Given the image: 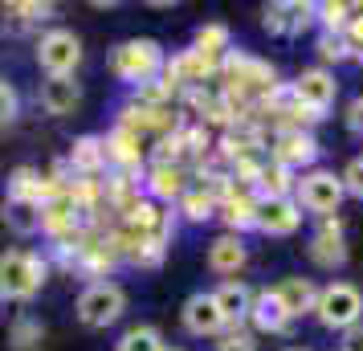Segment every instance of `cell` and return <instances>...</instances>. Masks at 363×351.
I'll use <instances>...</instances> for the list:
<instances>
[{"label": "cell", "mask_w": 363, "mask_h": 351, "mask_svg": "<svg viewBox=\"0 0 363 351\" xmlns=\"http://www.w3.org/2000/svg\"><path fill=\"white\" fill-rule=\"evenodd\" d=\"M249 323H253V331H262V335H286V331H290V323H294V318L286 315V306L278 302V294H274V286H265V290H253Z\"/></svg>", "instance_id": "obj_16"}, {"label": "cell", "mask_w": 363, "mask_h": 351, "mask_svg": "<svg viewBox=\"0 0 363 351\" xmlns=\"http://www.w3.org/2000/svg\"><path fill=\"white\" fill-rule=\"evenodd\" d=\"M318 57H323V62H347V57H351L347 37L343 33H323L318 37Z\"/></svg>", "instance_id": "obj_27"}, {"label": "cell", "mask_w": 363, "mask_h": 351, "mask_svg": "<svg viewBox=\"0 0 363 351\" xmlns=\"http://www.w3.org/2000/svg\"><path fill=\"white\" fill-rule=\"evenodd\" d=\"M127 311V290L111 278H94V282L82 286V294L74 302V315L82 327L90 331H106V327H115L118 318Z\"/></svg>", "instance_id": "obj_3"}, {"label": "cell", "mask_w": 363, "mask_h": 351, "mask_svg": "<svg viewBox=\"0 0 363 351\" xmlns=\"http://www.w3.org/2000/svg\"><path fill=\"white\" fill-rule=\"evenodd\" d=\"M50 282V262L33 250L0 253V302H33Z\"/></svg>", "instance_id": "obj_2"}, {"label": "cell", "mask_w": 363, "mask_h": 351, "mask_svg": "<svg viewBox=\"0 0 363 351\" xmlns=\"http://www.w3.org/2000/svg\"><path fill=\"white\" fill-rule=\"evenodd\" d=\"M164 351H184V347H164Z\"/></svg>", "instance_id": "obj_35"}, {"label": "cell", "mask_w": 363, "mask_h": 351, "mask_svg": "<svg viewBox=\"0 0 363 351\" xmlns=\"http://www.w3.org/2000/svg\"><path fill=\"white\" fill-rule=\"evenodd\" d=\"M274 294H278V302L286 306V315H290V318H302V315H314L318 286H314L311 278H298V274H290V278H281V282L274 286Z\"/></svg>", "instance_id": "obj_18"}, {"label": "cell", "mask_w": 363, "mask_h": 351, "mask_svg": "<svg viewBox=\"0 0 363 351\" xmlns=\"http://www.w3.org/2000/svg\"><path fill=\"white\" fill-rule=\"evenodd\" d=\"M355 57H359V62H363V50H359V53H355Z\"/></svg>", "instance_id": "obj_36"}, {"label": "cell", "mask_w": 363, "mask_h": 351, "mask_svg": "<svg viewBox=\"0 0 363 351\" xmlns=\"http://www.w3.org/2000/svg\"><path fill=\"white\" fill-rule=\"evenodd\" d=\"M17 115H21V94H17V86L9 82V78H0V127H4V123H13Z\"/></svg>", "instance_id": "obj_28"}, {"label": "cell", "mask_w": 363, "mask_h": 351, "mask_svg": "<svg viewBox=\"0 0 363 351\" xmlns=\"http://www.w3.org/2000/svg\"><path fill=\"white\" fill-rule=\"evenodd\" d=\"M9 343H13V351H37L45 343V323L29 311H17L9 323Z\"/></svg>", "instance_id": "obj_23"}, {"label": "cell", "mask_w": 363, "mask_h": 351, "mask_svg": "<svg viewBox=\"0 0 363 351\" xmlns=\"http://www.w3.org/2000/svg\"><path fill=\"white\" fill-rule=\"evenodd\" d=\"M290 94L298 99L302 111H311L314 118H323L330 106H335V99H339V78H335V69H327V66H311L290 82Z\"/></svg>", "instance_id": "obj_7"}, {"label": "cell", "mask_w": 363, "mask_h": 351, "mask_svg": "<svg viewBox=\"0 0 363 351\" xmlns=\"http://www.w3.org/2000/svg\"><path fill=\"white\" fill-rule=\"evenodd\" d=\"M286 351H306V347H286Z\"/></svg>", "instance_id": "obj_34"}, {"label": "cell", "mask_w": 363, "mask_h": 351, "mask_svg": "<svg viewBox=\"0 0 363 351\" xmlns=\"http://www.w3.org/2000/svg\"><path fill=\"white\" fill-rule=\"evenodd\" d=\"M0 221H4V229L17 237H37L41 233V204L37 201H13V196H4L0 204Z\"/></svg>", "instance_id": "obj_20"}, {"label": "cell", "mask_w": 363, "mask_h": 351, "mask_svg": "<svg viewBox=\"0 0 363 351\" xmlns=\"http://www.w3.org/2000/svg\"><path fill=\"white\" fill-rule=\"evenodd\" d=\"M4 13H9V17H17L21 25H41V21H50V17H53L50 4H9Z\"/></svg>", "instance_id": "obj_29"}, {"label": "cell", "mask_w": 363, "mask_h": 351, "mask_svg": "<svg viewBox=\"0 0 363 351\" xmlns=\"http://www.w3.org/2000/svg\"><path fill=\"white\" fill-rule=\"evenodd\" d=\"M355 17V4H343V0H323L314 4V21L323 25V33H343Z\"/></svg>", "instance_id": "obj_26"}, {"label": "cell", "mask_w": 363, "mask_h": 351, "mask_svg": "<svg viewBox=\"0 0 363 351\" xmlns=\"http://www.w3.org/2000/svg\"><path fill=\"white\" fill-rule=\"evenodd\" d=\"M220 351H257V343H253V335L245 327H229L220 335Z\"/></svg>", "instance_id": "obj_31"}, {"label": "cell", "mask_w": 363, "mask_h": 351, "mask_svg": "<svg viewBox=\"0 0 363 351\" xmlns=\"http://www.w3.org/2000/svg\"><path fill=\"white\" fill-rule=\"evenodd\" d=\"M33 57L37 66L45 69V78H78V66H82V37L74 33V29H62V25H53L45 33L37 37L33 45Z\"/></svg>", "instance_id": "obj_4"}, {"label": "cell", "mask_w": 363, "mask_h": 351, "mask_svg": "<svg viewBox=\"0 0 363 351\" xmlns=\"http://www.w3.org/2000/svg\"><path fill=\"white\" fill-rule=\"evenodd\" d=\"M314 318L327 327V331H351L355 323H363V290L355 282H327L318 286V299H314Z\"/></svg>", "instance_id": "obj_6"}, {"label": "cell", "mask_w": 363, "mask_h": 351, "mask_svg": "<svg viewBox=\"0 0 363 351\" xmlns=\"http://www.w3.org/2000/svg\"><path fill=\"white\" fill-rule=\"evenodd\" d=\"M302 208H298L294 196H257V217H253V229L265 237H294L302 229Z\"/></svg>", "instance_id": "obj_9"}, {"label": "cell", "mask_w": 363, "mask_h": 351, "mask_svg": "<svg viewBox=\"0 0 363 351\" xmlns=\"http://www.w3.org/2000/svg\"><path fill=\"white\" fill-rule=\"evenodd\" d=\"M37 102H41L45 115L66 118L82 106V82L78 78H45V82L37 86Z\"/></svg>", "instance_id": "obj_15"}, {"label": "cell", "mask_w": 363, "mask_h": 351, "mask_svg": "<svg viewBox=\"0 0 363 351\" xmlns=\"http://www.w3.org/2000/svg\"><path fill=\"white\" fill-rule=\"evenodd\" d=\"M339 180H343V192H347V196L363 201V155H355V160H351V164L339 172Z\"/></svg>", "instance_id": "obj_30"}, {"label": "cell", "mask_w": 363, "mask_h": 351, "mask_svg": "<svg viewBox=\"0 0 363 351\" xmlns=\"http://www.w3.org/2000/svg\"><path fill=\"white\" fill-rule=\"evenodd\" d=\"M143 192H147V201L164 204V208L180 204V196L188 192V172H184V164H164V160H155V164L147 167Z\"/></svg>", "instance_id": "obj_13"}, {"label": "cell", "mask_w": 363, "mask_h": 351, "mask_svg": "<svg viewBox=\"0 0 363 351\" xmlns=\"http://www.w3.org/2000/svg\"><path fill=\"white\" fill-rule=\"evenodd\" d=\"M343 127L355 139H363V94H355V99L347 102V111H343Z\"/></svg>", "instance_id": "obj_32"}, {"label": "cell", "mask_w": 363, "mask_h": 351, "mask_svg": "<svg viewBox=\"0 0 363 351\" xmlns=\"http://www.w3.org/2000/svg\"><path fill=\"white\" fill-rule=\"evenodd\" d=\"M339 351H363V323H355L351 331H343V343Z\"/></svg>", "instance_id": "obj_33"}, {"label": "cell", "mask_w": 363, "mask_h": 351, "mask_svg": "<svg viewBox=\"0 0 363 351\" xmlns=\"http://www.w3.org/2000/svg\"><path fill=\"white\" fill-rule=\"evenodd\" d=\"M164 335H160V327H151V323H135V327H127V331L118 335L115 351H164Z\"/></svg>", "instance_id": "obj_25"}, {"label": "cell", "mask_w": 363, "mask_h": 351, "mask_svg": "<svg viewBox=\"0 0 363 351\" xmlns=\"http://www.w3.org/2000/svg\"><path fill=\"white\" fill-rule=\"evenodd\" d=\"M216 217H225V225H229V233H245V229H253V217H257V196L253 192H245V188H229V196L220 201V208H216Z\"/></svg>", "instance_id": "obj_19"}, {"label": "cell", "mask_w": 363, "mask_h": 351, "mask_svg": "<svg viewBox=\"0 0 363 351\" xmlns=\"http://www.w3.org/2000/svg\"><path fill=\"white\" fill-rule=\"evenodd\" d=\"M314 25V4H294V0H278L262 9V29L269 37H298Z\"/></svg>", "instance_id": "obj_12"}, {"label": "cell", "mask_w": 363, "mask_h": 351, "mask_svg": "<svg viewBox=\"0 0 363 351\" xmlns=\"http://www.w3.org/2000/svg\"><path fill=\"white\" fill-rule=\"evenodd\" d=\"M245 262H249L245 237L220 233V237H213V241H208V269H213L220 282H229V278H241Z\"/></svg>", "instance_id": "obj_14"}, {"label": "cell", "mask_w": 363, "mask_h": 351, "mask_svg": "<svg viewBox=\"0 0 363 351\" xmlns=\"http://www.w3.org/2000/svg\"><path fill=\"white\" fill-rule=\"evenodd\" d=\"M294 184H298V176L290 172V167H281V164H262V176H257V196H294Z\"/></svg>", "instance_id": "obj_24"}, {"label": "cell", "mask_w": 363, "mask_h": 351, "mask_svg": "<svg viewBox=\"0 0 363 351\" xmlns=\"http://www.w3.org/2000/svg\"><path fill=\"white\" fill-rule=\"evenodd\" d=\"M66 164L74 167L78 176H99L102 167H106V143H102V135H82V139H74Z\"/></svg>", "instance_id": "obj_22"}, {"label": "cell", "mask_w": 363, "mask_h": 351, "mask_svg": "<svg viewBox=\"0 0 363 351\" xmlns=\"http://www.w3.org/2000/svg\"><path fill=\"white\" fill-rule=\"evenodd\" d=\"M164 66H167V53L155 37H127L111 50V74L131 90L155 82L164 74Z\"/></svg>", "instance_id": "obj_1"}, {"label": "cell", "mask_w": 363, "mask_h": 351, "mask_svg": "<svg viewBox=\"0 0 363 351\" xmlns=\"http://www.w3.org/2000/svg\"><path fill=\"white\" fill-rule=\"evenodd\" d=\"M294 201L302 213H311V217H339V208H343L347 192H343V180H339V172H330V167H311V172H302L294 184Z\"/></svg>", "instance_id": "obj_5"}, {"label": "cell", "mask_w": 363, "mask_h": 351, "mask_svg": "<svg viewBox=\"0 0 363 351\" xmlns=\"http://www.w3.org/2000/svg\"><path fill=\"white\" fill-rule=\"evenodd\" d=\"M306 253H311V262L318 269H343L347 257H351L347 237H343V221H339V217H323V221H318V233L311 237Z\"/></svg>", "instance_id": "obj_11"}, {"label": "cell", "mask_w": 363, "mask_h": 351, "mask_svg": "<svg viewBox=\"0 0 363 351\" xmlns=\"http://www.w3.org/2000/svg\"><path fill=\"white\" fill-rule=\"evenodd\" d=\"M180 323H184V331L196 335V339H216V335L229 331L225 315L216 311L213 290H196V294H188V302H184V311H180Z\"/></svg>", "instance_id": "obj_10"}, {"label": "cell", "mask_w": 363, "mask_h": 351, "mask_svg": "<svg viewBox=\"0 0 363 351\" xmlns=\"http://www.w3.org/2000/svg\"><path fill=\"white\" fill-rule=\"evenodd\" d=\"M216 299V311L225 315L229 327H245L249 323V306H253V286L241 282V278H229V282H220L213 290Z\"/></svg>", "instance_id": "obj_17"}, {"label": "cell", "mask_w": 363, "mask_h": 351, "mask_svg": "<svg viewBox=\"0 0 363 351\" xmlns=\"http://www.w3.org/2000/svg\"><path fill=\"white\" fill-rule=\"evenodd\" d=\"M318 139H314L306 127H294V131H278L274 135V143H269V160L281 167H290L294 176H302V172H311L314 160H318Z\"/></svg>", "instance_id": "obj_8"}, {"label": "cell", "mask_w": 363, "mask_h": 351, "mask_svg": "<svg viewBox=\"0 0 363 351\" xmlns=\"http://www.w3.org/2000/svg\"><path fill=\"white\" fill-rule=\"evenodd\" d=\"M192 53H200L208 66L220 69V62L233 53L229 25H220V21H213V25H200V29H196V41H192Z\"/></svg>", "instance_id": "obj_21"}]
</instances>
